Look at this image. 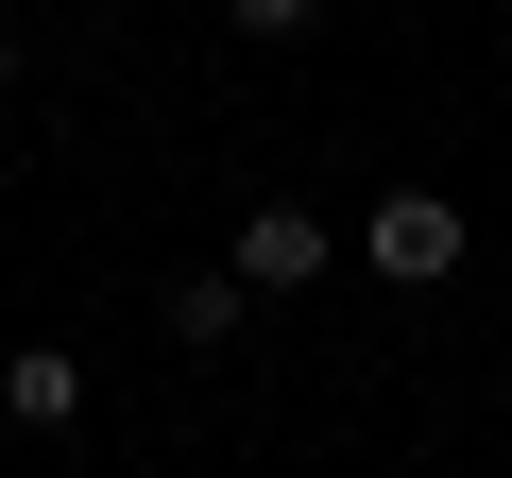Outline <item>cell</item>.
<instances>
[{
	"label": "cell",
	"mask_w": 512,
	"mask_h": 478,
	"mask_svg": "<svg viewBox=\"0 0 512 478\" xmlns=\"http://www.w3.org/2000/svg\"><path fill=\"white\" fill-rule=\"evenodd\" d=\"M154 308H171V342H188V359H222V342H239V308H256V291H239V274H171V291H154Z\"/></svg>",
	"instance_id": "cell-4"
},
{
	"label": "cell",
	"mask_w": 512,
	"mask_h": 478,
	"mask_svg": "<svg viewBox=\"0 0 512 478\" xmlns=\"http://www.w3.org/2000/svg\"><path fill=\"white\" fill-rule=\"evenodd\" d=\"M0 103H18V35H0Z\"/></svg>",
	"instance_id": "cell-5"
},
{
	"label": "cell",
	"mask_w": 512,
	"mask_h": 478,
	"mask_svg": "<svg viewBox=\"0 0 512 478\" xmlns=\"http://www.w3.org/2000/svg\"><path fill=\"white\" fill-rule=\"evenodd\" d=\"M359 257H376L393 291H444V274H461V205H444V188H393V205L359 222Z\"/></svg>",
	"instance_id": "cell-2"
},
{
	"label": "cell",
	"mask_w": 512,
	"mask_h": 478,
	"mask_svg": "<svg viewBox=\"0 0 512 478\" xmlns=\"http://www.w3.org/2000/svg\"><path fill=\"white\" fill-rule=\"evenodd\" d=\"M0 410H18L35 444H52V427H86V359H69V342H18V359H0Z\"/></svg>",
	"instance_id": "cell-3"
},
{
	"label": "cell",
	"mask_w": 512,
	"mask_h": 478,
	"mask_svg": "<svg viewBox=\"0 0 512 478\" xmlns=\"http://www.w3.org/2000/svg\"><path fill=\"white\" fill-rule=\"evenodd\" d=\"M222 274H239V291H308V274H342V239H325V222H308V205L274 188V205H239V239H222Z\"/></svg>",
	"instance_id": "cell-1"
}]
</instances>
